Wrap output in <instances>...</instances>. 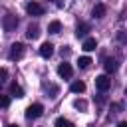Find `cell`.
Listing matches in <instances>:
<instances>
[{
  "label": "cell",
  "mask_w": 127,
  "mask_h": 127,
  "mask_svg": "<svg viewBox=\"0 0 127 127\" xmlns=\"http://www.w3.org/2000/svg\"><path fill=\"white\" fill-rule=\"evenodd\" d=\"M16 26H18V18H16L14 14H6V16L2 18V28H4V32H14Z\"/></svg>",
  "instance_id": "6da1fadb"
},
{
  "label": "cell",
  "mask_w": 127,
  "mask_h": 127,
  "mask_svg": "<svg viewBox=\"0 0 127 127\" xmlns=\"http://www.w3.org/2000/svg\"><path fill=\"white\" fill-rule=\"evenodd\" d=\"M24 52H26V48H24V44H20V42H16V44H12V48H10V60H12V62H16V60H20V58L24 56Z\"/></svg>",
  "instance_id": "7a4b0ae2"
},
{
  "label": "cell",
  "mask_w": 127,
  "mask_h": 127,
  "mask_svg": "<svg viewBox=\"0 0 127 127\" xmlns=\"http://www.w3.org/2000/svg\"><path fill=\"white\" fill-rule=\"evenodd\" d=\"M42 113H44V107H42V103H32V105L26 109V117H28V119H38Z\"/></svg>",
  "instance_id": "3957f363"
},
{
  "label": "cell",
  "mask_w": 127,
  "mask_h": 127,
  "mask_svg": "<svg viewBox=\"0 0 127 127\" xmlns=\"http://www.w3.org/2000/svg\"><path fill=\"white\" fill-rule=\"evenodd\" d=\"M95 87L103 93V91H107V89L111 87V79H109L107 75H97V77H95Z\"/></svg>",
  "instance_id": "277c9868"
},
{
  "label": "cell",
  "mask_w": 127,
  "mask_h": 127,
  "mask_svg": "<svg viewBox=\"0 0 127 127\" xmlns=\"http://www.w3.org/2000/svg\"><path fill=\"white\" fill-rule=\"evenodd\" d=\"M26 12H28L30 16H42V14H44V6L38 4V2H28V4H26Z\"/></svg>",
  "instance_id": "5b68a950"
},
{
  "label": "cell",
  "mask_w": 127,
  "mask_h": 127,
  "mask_svg": "<svg viewBox=\"0 0 127 127\" xmlns=\"http://www.w3.org/2000/svg\"><path fill=\"white\" fill-rule=\"evenodd\" d=\"M58 73H60V77H64V79H69L71 75H73V69H71V65L69 64H60L58 65Z\"/></svg>",
  "instance_id": "8992f818"
},
{
  "label": "cell",
  "mask_w": 127,
  "mask_h": 127,
  "mask_svg": "<svg viewBox=\"0 0 127 127\" xmlns=\"http://www.w3.org/2000/svg\"><path fill=\"white\" fill-rule=\"evenodd\" d=\"M52 54H54V44H50V42H44L42 46H40V56L42 58H52Z\"/></svg>",
  "instance_id": "52a82bcc"
},
{
  "label": "cell",
  "mask_w": 127,
  "mask_h": 127,
  "mask_svg": "<svg viewBox=\"0 0 127 127\" xmlns=\"http://www.w3.org/2000/svg\"><path fill=\"white\" fill-rule=\"evenodd\" d=\"M105 12H107L105 4H95V6H93V10H91V16L99 20V18H103V16H105Z\"/></svg>",
  "instance_id": "ba28073f"
},
{
  "label": "cell",
  "mask_w": 127,
  "mask_h": 127,
  "mask_svg": "<svg viewBox=\"0 0 127 127\" xmlns=\"http://www.w3.org/2000/svg\"><path fill=\"white\" fill-rule=\"evenodd\" d=\"M87 32H89V24H87V22H79L77 28H75V36H77V38H85Z\"/></svg>",
  "instance_id": "9c48e42d"
},
{
  "label": "cell",
  "mask_w": 127,
  "mask_h": 127,
  "mask_svg": "<svg viewBox=\"0 0 127 127\" xmlns=\"http://www.w3.org/2000/svg\"><path fill=\"white\" fill-rule=\"evenodd\" d=\"M26 36H28L30 40H36V38L40 36V28H38V24H30V26H28V32H26Z\"/></svg>",
  "instance_id": "30bf717a"
},
{
  "label": "cell",
  "mask_w": 127,
  "mask_h": 127,
  "mask_svg": "<svg viewBox=\"0 0 127 127\" xmlns=\"http://www.w3.org/2000/svg\"><path fill=\"white\" fill-rule=\"evenodd\" d=\"M85 52H93L95 48H97V42H95V38H85L83 40V46H81Z\"/></svg>",
  "instance_id": "8fae6325"
},
{
  "label": "cell",
  "mask_w": 127,
  "mask_h": 127,
  "mask_svg": "<svg viewBox=\"0 0 127 127\" xmlns=\"http://www.w3.org/2000/svg\"><path fill=\"white\" fill-rule=\"evenodd\" d=\"M115 69H117V62H115L113 58H107V60H105V71H107V73H113Z\"/></svg>",
  "instance_id": "7c38bea8"
},
{
  "label": "cell",
  "mask_w": 127,
  "mask_h": 127,
  "mask_svg": "<svg viewBox=\"0 0 127 127\" xmlns=\"http://www.w3.org/2000/svg\"><path fill=\"white\" fill-rule=\"evenodd\" d=\"M69 89H71L73 93H83V91H85V83H83V81H73V83L69 85Z\"/></svg>",
  "instance_id": "4fadbf2b"
},
{
  "label": "cell",
  "mask_w": 127,
  "mask_h": 127,
  "mask_svg": "<svg viewBox=\"0 0 127 127\" xmlns=\"http://www.w3.org/2000/svg\"><path fill=\"white\" fill-rule=\"evenodd\" d=\"M48 32H50V34H60V32H62V24H60L58 20L50 22V26H48Z\"/></svg>",
  "instance_id": "5bb4252c"
},
{
  "label": "cell",
  "mask_w": 127,
  "mask_h": 127,
  "mask_svg": "<svg viewBox=\"0 0 127 127\" xmlns=\"http://www.w3.org/2000/svg\"><path fill=\"white\" fill-rule=\"evenodd\" d=\"M10 93L16 95V97H24V89H22L18 83H12V85H10Z\"/></svg>",
  "instance_id": "9a60e30c"
},
{
  "label": "cell",
  "mask_w": 127,
  "mask_h": 127,
  "mask_svg": "<svg viewBox=\"0 0 127 127\" xmlns=\"http://www.w3.org/2000/svg\"><path fill=\"white\" fill-rule=\"evenodd\" d=\"M54 125H56V127H73V123H71L69 119H65V117H58Z\"/></svg>",
  "instance_id": "2e32d148"
},
{
  "label": "cell",
  "mask_w": 127,
  "mask_h": 127,
  "mask_svg": "<svg viewBox=\"0 0 127 127\" xmlns=\"http://www.w3.org/2000/svg\"><path fill=\"white\" fill-rule=\"evenodd\" d=\"M89 64H91V58H87V56H81V58L77 60V65H79L81 69H85V67H89Z\"/></svg>",
  "instance_id": "e0dca14e"
},
{
  "label": "cell",
  "mask_w": 127,
  "mask_h": 127,
  "mask_svg": "<svg viewBox=\"0 0 127 127\" xmlns=\"http://www.w3.org/2000/svg\"><path fill=\"white\" fill-rule=\"evenodd\" d=\"M10 105V97L8 95H0V109H6Z\"/></svg>",
  "instance_id": "ac0fdd59"
},
{
  "label": "cell",
  "mask_w": 127,
  "mask_h": 127,
  "mask_svg": "<svg viewBox=\"0 0 127 127\" xmlns=\"http://www.w3.org/2000/svg\"><path fill=\"white\" fill-rule=\"evenodd\" d=\"M73 105H75V109H81V111H85V109H87V103H85L83 99H77Z\"/></svg>",
  "instance_id": "d6986e66"
},
{
  "label": "cell",
  "mask_w": 127,
  "mask_h": 127,
  "mask_svg": "<svg viewBox=\"0 0 127 127\" xmlns=\"http://www.w3.org/2000/svg\"><path fill=\"white\" fill-rule=\"evenodd\" d=\"M117 40H119L121 44H127V32H123V30H119V32H117Z\"/></svg>",
  "instance_id": "ffe728a7"
},
{
  "label": "cell",
  "mask_w": 127,
  "mask_h": 127,
  "mask_svg": "<svg viewBox=\"0 0 127 127\" xmlns=\"http://www.w3.org/2000/svg\"><path fill=\"white\" fill-rule=\"evenodd\" d=\"M46 89H50V97H56V93H58L56 85H46Z\"/></svg>",
  "instance_id": "44dd1931"
},
{
  "label": "cell",
  "mask_w": 127,
  "mask_h": 127,
  "mask_svg": "<svg viewBox=\"0 0 127 127\" xmlns=\"http://www.w3.org/2000/svg\"><path fill=\"white\" fill-rule=\"evenodd\" d=\"M6 77H8V71L4 67H0V79H6Z\"/></svg>",
  "instance_id": "7402d4cb"
},
{
  "label": "cell",
  "mask_w": 127,
  "mask_h": 127,
  "mask_svg": "<svg viewBox=\"0 0 127 127\" xmlns=\"http://www.w3.org/2000/svg\"><path fill=\"white\" fill-rule=\"evenodd\" d=\"M117 127H127V121H121V123H119Z\"/></svg>",
  "instance_id": "603a6c76"
},
{
  "label": "cell",
  "mask_w": 127,
  "mask_h": 127,
  "mask_svg": "<svg viewBox=\"0 0 127 127\" xmlns=\"http://www.w3.org/2000/svg\"><path fill=\"white\" fill-rule=\"evenodd\" d=\"M6 127H18V125H14V123H10V125H6Z\"/></svg>",
  "instance_id": "cb8c5ba5"
},
{
  "label": "cell",
  "mask_w": 127,
  "mask_h": 127,
  "mask_svg": "<svg viewBox=\"0 0 127 127\" xmlns=\"http://www.w3.org/2000/svg\"><path fill=\"white\" fill-rule=\"evenodd\" d=\"M125 95H127V87H125Z\"/></svg>",
  "instance_id": "d4e9b609"
}]
</instances>
